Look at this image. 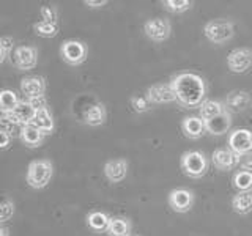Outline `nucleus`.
I'll return each instance as SVG.
<instances>
[{"mask_svg": "<svg viewBox=\"0 0 252 236\" xmlns=\"http://www.w3.org/2000/svg\"><path fill=\"white\" fill-rule=\"evenodd\" d=\"M170 85L177 96V102L186 109L200 107L207 99V82L197 73L185 71L173 76Z\"/></svg>", "mask_w": 252, "mask_h": 236, "instance_id": "1", "label": "nucleus"}, {"mask_svg": "<svg viewBox=\"0 0 252 236\" xmlns=\"http://www.w3.org/2000/svg\"><path fill=\"white\" fill-rule=\"evenodd\" d=\"M203 33L213 44H225L235 35V24L230 19H213L203 27Z\"/></svg>", "mask_w": 252, "mask_h": 236, "instance_id": "2", "label": "nucleus"}, {"mask_svg": "<svg viewBox=\"0 0 252 236\" xmlns=\"http://www.w3.org/2000/svg\"><path fill=\"white\" fill-rule=\"evenodd\" d=\"M181 170L189 178H202L208 172V159L203 151L191 149L181 156Z\"/></svg>", "mask_w": 252, "mask_h": 236, "instance_id": "3", "label": "nucleus"}, {"mask_svg": "<svg viewBox=\"0 0 252 236\" xmlns=\"http://www.w3.org/2000/svg\"><path fill=\"white\" fill-rule=\"evenodd\" d=\"M54 175V165L47 159L32 161L27 169V183L33 189H43L49 184Z\"/></svg>", "mask_w": 252, "mask_h": 236, "instance_id": "4", "label": "nucleus"}, {"mask_svg": "<svg viewBox=\"0 0 252 236\" xmlns=\"http://www.w3.org/2000/svg\"><path fill=\"white\" fill-rule=\"evenodd\" d=\"M87 54H89V49H87V46L82 41H79V39H66V41H63L60 47L62 59L71 66L82 65L87 60Z\"/></svg>", "mask_w": 252, "mask_h": 236, "instance_id": "5", "label": "nucleus"}, {"mask_svg": "<svg viewBox=\"0 0 252 236\" xmlns=\"http://www.w3.org/2000/svg\"><path fill=\"white\" fill-rule=\"evenodd\" d=\"M11 55V63L22 71H29L36 66L38 61V51L33 46H18L14 47Z\"/></svg>", "mask_w": 252, "mask_h": 236, "instance_id": "6", "label": "nucleus"}, {"mask_svg": "<svg viewBox=\"0 0 252 236\" xmlns=\"http://www.w3.org/2000/svg\"><path fill=\"white\" fill-rule=\"evenodd\" d=\"M144 33L148 39H152L153 43H162L165 39H169L172 33V26L169 19L156 18V19H148L144 24Z\"/></svg>", "mask_w": 252, "mask_h": 236, "instance_id": "7", "label": "nucleus"}, {"mask_svg": "<svg viewBox=\"0 0 252 236\" xmlns=\"http://www.w3.org/2000/svg\"><path fill=\"white\" fill-rule=\"evenodd\" d=\"M227 66L232 73L241 74L252 66V49L249 47H236L227 55Z\"/></svg>", "mask_w": 252, "mask_h": 236, "instance_id": "8", "label": "nucleus"}, {"mask_svg": "<svg viewBox=\"0 0 252 236\" xmlns=\"http://www.w3.org/2000/svg\"><path fill=\"white\" fill-rule=\"evenodd\" d=\"M147 99L150 101V104H167V102H177V96L173 93V88L170 82H158L148 87V90L145 93Z\"/></svg>", "mask_w": 252, "mask_h": 236, "instance_id": "9", "label": "nucleus"}, {"mask_svg": "<svg viewBox=\"0 0 252 236\" xmlns=\"http://www.w3.org/2000/svg\"><path fill=\"white\" fill-rule=\"evenodd\" d=\"M169 206L175 211L180 212V214H185V212H189L192 208L194 203V194L192 191H189L186 187H177L170 191L169 194Z\"/></svg>", "mask_w": 252, "mask_h": 236, "instance_id": "10", "label": "nucleus"}, {"mask_svg": "<svg viewBox=\"0 0 252 236\" xmlns=\"http://www.w3.org/2000/svg\"><path fill=\"white\" fill-rule=\"evenodd\" d=\"M240 161H241V156L236 154L235 151H232L230 148H218L213 151L211 154V162L215 165L216 169L219 170H233L240 165Z\"/></svg>", "mask_w": 252, "mask_h": 236, "instance_id": "11", "label": "nucleus"}, {"mask_svg": "<svg viewBox=\"0 0 252 236\" xmlns=\"http://www.w3.org/2000/svg\"><path fill=\"white\" fill-rule=\"evenodd\" d=\"M228 148L236 154L243 156L252 149V131L249 129H235L228 136Z\"/></svg>", "mask_w": 252, "mask_h": 236, "instance_id": "12", "label": "nucleus"}, {"mask_svg": "<svg viewBox=\"0 0 252 236\" xmlns=\"http://www.w3.org/2000/svg\"><path fill=\"white\" fill-rule=\"evenodd\" d=\"M21 91L29 98H36V96H44L46 91V81L41 76H30V77H24L21 81Z\"/></svg>", "mask_w": 252, "mask_h": 236, "instance_id": "13", "label": "nucleus"}, {"mask_svg": "<svg viewBox=\"0 0 252 236\" xmlns=\"http://www.w3.org/2000/svg\"><path fill=\"white\" fill-rule=\"evenodd\" d=\"M129 164L126 159H112L104 164V175L110 183H120L128 175Z\"/></svg>", "mask_w": 252, "mask_h": 236, "instance_id": "14", "label": "nucleus"}, {"mask_svg": "<svg viewBox=\"0 0 252 236\" xmlns=\"http://www.w3.org/2000/svg\"><path fill=\"white\" fill-rule=\"evenodd\" d=\"M232 126V114L225 109L222 114L215 117L213 120L205 121V129L211 136H224Z\"/></svg>", "mask_w": 252, "mask_h": 236, "instance_id": "15", "label": "nucleus"}, {"mask_svg": "<svg viewBox=\"0 0 252 236\" xmlns=\"http://www.w3.org/2000/svg\"><path fill=\"white\" fill-rule=\"evenodd\" d=\"M181 131L183 134L191 140H197L200 139L207 129H205V123L200 117H194V115H189L185 117L183 121H181Z\"/></svg>", "mask_w": 252, "mask_h": 236, "instance_id": "16", "label": "nucleus"}, {"mask_svg": "<svg viewBox=\"0 0 252 236\" xmlns=\"http://www.w3.org/2000/svg\"><path fill=\"white\" fill-rule=\"evenodd\" d=\"M106 107L102 102H94L89 107L84 109L82 112V121L89 126H101L106 123Z\"/></svg>", "mask_w": 252, "mask_h": 236, "instance_id": "17", "label": "nucleus"}, {"mask_svg": "<svg viewBox=\"0 0 252 236\" xmlns=\"http://www.w3.org/2000/svg\"><path fill=\"white\" fill-rule=\"evenodd\" d=\"M249 102H251V96H249L248 91L233 90L227 94L224 106L230 114L232 112H243V110H246V107L249 106Z\"/></svg>", "mask_w": 252, "mask_h": 236, "instance_id": "18", "label": "nucleus"}, {"mask_svg": "<svg viewBox=\"0 0 252 236\" xmlns=\"http://www.w3.org/2000/svg\"><path fill=\"white\" fill-rule=\"evenodd\" d=\"M44 137H46L44 134L39 129H36L33 124L22 126L21 134H19V139L22 140V144L29 148H38L39 145H43Z\"/></svg>", "mask_w": 252, "mask_h": 236, "instance_id": "19", "label": "nucleus"}, {"mask_svg": "<svg viewBox=\"0 0 252 236\" xmlns=\"http://www.w3.org/2000/svg\"><path fill=\"white\" fill-rule=\"evenodd\" d=\"M30 124H33L36 129L41 131L44 136H47V134H52L54 132V128H55V124H54V118L51 115V112L46 109H41V110H36L33 118H32V121Z\"/></svg>", "mask_w": 252, "mask_h": 236, "instance_id": "20", "label": "nucleus"}, {"mask_svg": "<svg viewBox=\"0 0 252 236\" xmlns=\"http://www.w3.org/2000/svg\"><path fill=\"white\" fill-rule=\"evenodd\" d=\"M36 110L30 106V102L27 99H21L19 104L14 107V110L11 112V117L14 123H18L19 126H26V124H30L32 118H33Z\"/></svg>", "mask_w": 252, "mask_h": 236, "instance_id": "21", "label": "nucleus"}, {"mask_svg": "<svg viewBox=\"0 0 252 236\" xmlns=\"http://www.w3.org/2000/svg\"><path fill=\"white\" fill-rule=\"evenodd\" d=\"M224 110H225L224 102H219V101H215V99H205L203 104L199 107V117L205 123V121L213 120L215 117L220 115Z\"/></svg>", "mask_w": 252, "mask_h": 236, "instance_id": "22", "label": "nucleus"}, {"mask_svg": "<svg viewBox=\"0 0 252 236\" xmlns=\"http://www.w3.org/2000/svg\"><path fill=\"white\" fill-rule=\"evenodd\" d=\"M232 209L236 214L246 216L252 212V191L238 192L232 199Z\"/></svg>", "mask_w": 252, "mask_h": 236, "instance_id": "23", "label": "nucleus"}, {"mask_svg": "<svg viewBox=\"0 0 252 236\" xmlns=\"http://www.w3.org/2000/svg\"><path fill=\"white\" fill-rule=\"evenodd\" d=\"M109 222H110V217L102 211H92L89 212V216H87V225L96 233L107 232Z\"/></svg>", "mask_w": 252, "mask_h": 236, "instance_id": "24", "label": "nucleus"}, {"mask_svg": "<svg viewBox=\"0 0 252 236\" xmlns=\"http://www.w3.org/2000/svg\"><path fill=\"white\" fill-rule=\"evenodd\" d=\"M109 236H129L131 220L126 217H110L109 228L106 232Z\"/></svg>", "mask_w": 252, "mask_h": 236, "instance_id": "25", "label": "nucleus"}, {"mask_svg": "<svg viewBox=\"0 0 252 236\" xmlns=\"http://www.w3.org/2000/svg\"><path fill=\"white\" fill-rule=\"evenodd\" d=\"M233 187L238 192H248L252 191V172L248 170H238L232 178Z\"/></svg>", "mask_w": 252, "mask_h": 236, "instance_id": "26", "label": "nucleus"}, {"mask_svg": "<svg viewBox=\"0 0 252 236\" xmlns=\"http://www.w3.org/2000/svg\"><path fill=\"white\" fill-rule=\"evenodd\" d=\"M19 98L13 90L10 88H3L0 90V109L5 110V112H13L14 107L19 104Z\"/></svg>", "mask_w": 252, "mask_h": 236, "instance_id": "27", "label": "nucleus"}, {"mask_svg": "<svg viewBox=\"0 0 252 236\" xmlns=\"http://www.w3.org/2000/svg\"><path fill=\"white\" fill-rule=\"evenodd\" d=\"M21 129H22V126L14 123L11 112H5V110L0 109V131H5L8 134H11V136H14V134L19 136Z\"/></svg>", "mask_w": 252, "mask_h": 236, "instance_id": "28", "label": "nucleus"}, {"mask_svg": "<svg viewBox=\"0 0 252 236\" xmlns=\"http://www.w3.org/2000/svg\"><path fill=\"white\" fill-rule=\"evenodd\" d=\"M33 30L36 31V35L44 36V38H54L59 33V24H51V22H44L39 21L33 24Z\"/></svg>", "mask_w": 252, "mask_h": 236, "instance_id": "29", "label": "nucleus"}, {"mask_svg": "<svg viewBox=\"0 0 252 236\" xmlns=\"http://www.w3.org/2000/svg\"><path fill=\"white\" fill-rule=\"evenodd\" d=\"M162 5L165 6V10H169L172 13H185L189 8H192L191 0H162Z\"/></svg>", "mask_w": 252, "mask_h": 236, "instance_id": "30", "label": "nucleus"}, {"mask_svg": "<svg viewBox=\"0 0 252 236\" xmlns=\"http://www.w3.org/2000/svg\"><path fill=\"white\" fill-rule=\"evenodd\" d=\"M129 101H131L132 110L137 114H145L152 109V104H150V101L147 99L145 94H132Z\"/></svg>", "mask_w": 252, "mask_h": 236, "instance_id": "31", "label": "nucleus"}, {"mask_svg": "<svg viewBox=\"0 0 252 236\" xmlns=\"http://www.w3.org/2000/svg\"><path fill=\"white\" fill-rule=\"evenodd\" d=\"M14 214V203L10 199H0V224L10 220Z\"/></svg>", "mask_w": 252, "mask_h": 236, "instance_id": "32", "label": "nucleus"}, {"mask_svg": "<svg viewBox=\"0 0 252 236\" xmlns=\"http://www.w3.org/2000/svg\"><path fill=\"white\" fill-rule=\"evenodd\" d=\"M39 14H41V21L44 22H51V24H59V18H57V10L51 5H44L39 10Z\"/></svg>", "mask_w": 252, "mask_h": 236, "instance_id": "33", "label": "nucleus"}, {"mask_svg": "<svg viewBox=\"0 0 252 236\" xmlns=\"http://www.w3.org/2000/svg\"><path fill=\"white\" fill-rule=\"evenodd\" d=\"M240 167L243 170H248V172H252V149L248 153H244L241 156V161H240Z\"/></svg>", "mask_w": 252, "mask_h": 236, "instance_id": "34", "label": "nucleus"}, {"mask_svg": "<svg viewBox=\"0 0 252 236\" xmlns=\"http://www.w3.org/2000/svg\"><path fill=\"white\" fill-rule=\"evenodd\" d=\"M27 101L30 102V106L33 107L35 110H41V109H46V98H44V96L29 98Z\"/></svg>", "mask_w": 252, "mask_h": 236, "instance_id": "35", "label": "nucleus"}, {"mask_svg": "<svg viewBox=\"0 0 252 236\" xmlns=\"http://www.w3.org/2000/svg\"><path fill=\"white\" fill-rule=\"evenodd\" d=\"M11 139H13L11 134H8L5 131H0V149H5V148L10 147Z\"/></svg>", "mask_w": 252, "mask_h": 236, "instance_id": "36", "label": "nucleus"}, {"mask_svg": "<svg viewBox=\"0 0 252 236\" xmlns=\"http://www.w3.org/2000/svg\"><path fill=\"white\" fill-rule=\"evenodd\" d=\"M84 3L87 6H90V8H101V6L107 5V0H96V2H92V0H85Z\"/></svg>", "mask_w": 252, "mask_h": 236, "instance_id": "37", "label": "nucleus"}, {"mask_svg": "<svg viewBox=\"0 0 252 236\" xmlns=\"http://www.w3.org/2000/svg\"><path fill=\"white\" fill-rule=\"evenodd\" d=\"M6 55H8V52L5 51V47L2 46V43H0V65H2V63L5 61Z\"/></svg>", "mask_w": 252, "mask_h": 236, "instance_id": "38", "label": "nucleus"}, {"mask_svg": "<svg viewBox=\"0 0 252 236\" xmlns=\"http://www.w3.org/2000/svg\"><path fill=\"white\" fill-rule=\"evenodd\" d=\"M0 236H10V233H8V228H6V227H2V225H0Z\"/></svg>", "mask_w": 252, "mask_h": 236, "instance_id": "39", "label": "nucleus"}, {"mask_svg": "<svg viewBox=\"0 0 252 236\" xmlns=\"http://www.w3.org/2000/svg\"><path fill=\"white\" fill-rule=\"evenodd\" d=\"M129 236H140V235H132V233H131V235H129Z\"/></svg>", "mask_w": 252, "mask_h": 236, "instance_id": "40", "label": "nucleus"}]
</instances>
